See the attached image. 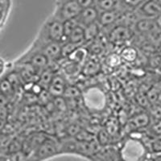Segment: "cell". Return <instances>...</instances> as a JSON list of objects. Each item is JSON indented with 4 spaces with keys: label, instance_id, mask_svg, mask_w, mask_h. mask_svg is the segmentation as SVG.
Returning a JSON list of instances; mask_svg holds the SVG:
<instances>
[{
    "label": "cell",
    "instance_id": "obj_1",
    "mask_svg": "<svg viewBox=\"0 0 161 161\" xmlns=\"http://www.w3.org/2000/svg\"><path fill=\"white\" fill-rule=\"evenodd\" d=\"M41 36L42 40H40V42H43L41 45L50 42H63L64 40V23L55 17L49 19L43 26Z\"/></svg>",
    "mask_w": 161,
    "mask_h": 161
},
{
    "label": "cell",
    "instance_id": "obj_2",
    "mask_svg": "<svg viewBox=\"0 0 161 161\" xmlns=\"http://www.w3.org/2000/svg\"><path fill=\"white\" fill-rule=\"evenodd\" d=\"M81 10L77 0H59L54 17L64 22L66 20L77 18Z\"/></svg>",
    "mask_w": 161,
    "mask_h": 161
},
{
    "label": "cell",
    "instance_id": "obj_3",
    "mask_svg": "<svg viewBox=\"0 0 161 161\" xmlns=\"http://www.w3.org/2000/svg\"><path fill=\"white\" fill-rule=\"evenodd\" d=\"M161 14V4L157 0H145L136 8V16L141 18L155 19Z\"/></svg>",
    "mask_w": 161,
    "mask_h": 161
},
{
    "label": "cell",
    "instance_id": "obj_4",
    "mask_svg": "<svg viewBox=\"0 0 161 161\" xmlns=\"http://www.w3.org/2000/svg\"><path fill=\"white\" fill-rule=\"evenodd\" d=\"M132 36L133 31L128 26L119 24L110 31L109 39L113 43H123L131 39Z\"/></svg>",
    "mask_w": 161,
    "mask_h": 161
},
{
    "label": "cell",
    "instance_id": "obj_5",
    "mask_svg": "<svg viewBox=\"0 0 161 161\" xmlns=\"http://www.w3.org/2000/svg\"><path fill=\"white\" fill-rule=\"evenodd\" d=\"M99 13H100V11L96 8L95 5L92 6L90 8H84V9L81 10V11H80L78 16L76 18V19H77L79 25L82 26L84 28L89 24L97 22V19H98Z\"/></svg>",
    "mask_w": 161,
    "mask_h": 161
},
{
    "label": "cell",
    "instance_id": "obj_6",
    "mask_svg": "<svg viewBox=\"0 0 161 161\" xmlns=\"http://www.w3.org/2000/svg\"><path fill=\"white\" fill-rule=\"evenodd\" d=\"M121 17H123V12L119 9L101 11L99 13L97 23L101 27H108L115 24Z\"/></svg>",
    "mask_w": 161,
    "mask_h": 161
},
{
    "label": "cell",
    "instance_id": "obj_7",
    "mask_svg": "<svg viewBox=\"0 0 161 161\" xmlns=\"http://www.w3.org/2000/svg\"><path fill=\"white\" fill-rule=\"evenodd\" d=\"M36 52L43 53L49 60H57L61 57V44L57 42H50L39 46V49Z\"/></svg>",
    "mask_w": 161,
    "mask_h": 161
},
{
    "label": "cell",
    "instance_id": "obj_8",
    "mask_svg": "<svg viewBox=\"0 0 161 161\" xmlns=\"http://www.w3.org/2000/svg\"><path fill=\"white\" fill-rule=\"evenodd\" d=\"M66 90V84L64 78L60 75L54 76L48 86V93L56 97H61Z\"/></svg>",
    "mask_w": 161,
    "mask_h": 161
},
{
    "label": "cell",
    "instance_id": "obj_9",
    "mask_svg": "<svg viewBox=\"0 0 161 161\" xmlns=\"http://www.w3.org/2000/svg\"><path fill=\"white\" fill-rule=\"evenodd\" d=\"M49 62V59L44 56L43 53L39 52H34L27 60V63L29 64L33 69H44Z\"/></svg>",
    "mask_w": 161,
    "mask_h": 161
},
{
    "label": "cell",
    "instance_id": "obj_10",
    "mask_svg": "<svg viewBox=\"0 0 161 161\" xmlns=\"http://www.w3.org/2000/svg\"><path fill=\"white\" fill-rule=\"evenodd\" d=\"M136 28L138 32L142 33V34H147V33H152L153 31H156L159 37V34L156 31L155 23H154V19H139L137 22L136 23Z\"/></svg>",
    "mask_w": 161,
    "mask_h": 161
},
{
    "label": "cell",
    "instance_id": "obj_11",
    "mask_svg": "<svg viewBox=\"0 0 161 161\" xmlns=\"http://www.w3.org/2000/svg\"><path fill=\"white\" fill-rule=\"evenodd\" d=\"M56 153H57L56 147L51 142H44L39 147L36 156L37 159L41 160V159H48V158L54 156Z\"/></svg>",
    "mask_w": 161,
    "mask_h": 161
},
{
    "label": "cell",
    "instance_id": "obj_12",
    "mask_svg": "<svg viewBox=\"0 0 161 161\" xmlns=\"http://www.w3.org/2000/svg\"><path fill=\"white\" fill-rule=\"evenodd\" d=\"M66 41L72 43L73 44H76L77 46L80 45L81 43L85 42L84 28H83L82 26L79 25V24L75 26L74 28L70 32L68 38L66 39Z\"/></svg>",
    "mask_w": 161,
    "mask_h": 161
},
{
    "label": "cell",
    "instance_id": "obj_13",
    "mask_svg": "<svg viewBox=\"0 0 161 161\" xmlns=\"http://www.w3.org/2000/svg\"><path fill=\"white\" fill-rule=\"evenodd\" d=\"M101 26L97 22L84 27L85 42H92L95 40L100 34Z\"/></svg>",
    "mask_w": 161,
    "mask_h": 161
},
{
    "label": "cell",
    "instance_id": "obj_14",
    "mask_svg": "<svg viewBox=\"0 0 161 161\" xmlns=\"http://www.w3.org/2000/svg\"><path fill=\"white\" fill-rule=\"evenodd\" d=\"M94 5L101 12L119 9V6L122 5V2L121 0H95Z\"/></svg>",
    "mask_w": 161,
    "mask_h": 161
},
{
    "label": "cell",
    "instance_id": "obj_15",
    "mask_svg": "<svg viewBox=\"0 0 161 161\" xmlns=\"http://www.w3.org/2000/svg\"><path fill=\"white\" fill-rule=\"evenodd\" d=\"M130 123L136 128H143L148 126L151 123V117L149 114L143 113L137 114L136 115L132 117Z\"/></svg>",
    "mask_w": 161,
    "mask_h": 161
},
{
    "label": "cell",
    "instance_id": "obj_16",
    "mask_svg": "<svg viewBox=\"0 0 161 161\" xmlns=\"http://www.w3.org/2000/svg\"><path fill=\"white\" fill-rule=\"evenodd\" d=\"M100 71V64L94 59L86 60L82 68V73L86 76L96 75Z\"/></svg>",
    "mask_w": 161,
    "mask_h": 161
},
{
    "label": "cell",
    "instance_id": "obj_17",
    "mask_svg": "<svg viewBox=\"0 0 161 161\" xmlns=\"http://www.w3.org/2000/svg\"><path fill=\"white\" fill-rule=\"evenodd\" d=\"M120 57L122 60L126 62L131 63L136 61L138 58V51L133 47L127 46L125 47L120 53Z\"/></svg>",
    "mask_w": 161,
    "mask_h": 161
},
{
    "label": "cell",
    "instance_id": "obj_18",
    "mask_svg": "<svg viewBox=\"0 0 161 161\" xmlns=\"http://www.w3.org/2000/svg\"><path fill=\"white\" fill-rule=\"evenodd\" d=\"M119 158V152L118 154L112 152L110 150H106L104 152H99L95 153L93 156V161H117L116 159ZM119 161V160H118Z\"/></svg>",
    "mask_w": 161,
    "mask_h": 161
},
{
    "label": "cell",
    "instance_id": "obj_19",
    "mask_svg": "<svg viewBox=\"0 0 161 161\" xmlns=\"http://www.w3.org/2000/svg\"><path fill=\"white\" fill-rule=\"evenodd\" d=\"M54 76L55 75H53V73L50 70H44L41 76L39 77V81L40 83V86H42V88L44 87V86H47L48 88V86H49L50 83H51Z\"/></svg>",
    "mask_w": 161,
    "mask_h": 161
},
{
    "label": "cell",
    "instance_id": "obj_20",
    "mask_svg": "<svg viewBox=\"0 0 161 161\" xmlns=\"http://www.w3.org/2000/svg\"><path fill=\"white\" fill-rule=\"evenodd\" d=\"M0 91L3 95H11L13 91L12 84L9 80H3L0 83Z\"/></svg>",
    "mask_w": 161,
    "mask_h": 161
},
{
    "label": "cell",
    "instance_id": "obj_21",
    "mask_svg": "<svg viewBox=\"0 0 161 161\" xmlns=\"http://www.w3.org/2000/svg\"><path fill=\"white\" fill-rule=\"evenodd\" d=\"M149 114H150L151 119H154L155 120H156V122L161 121V106L156 104V103L152 105Z\"/></svg>",
    "mask_w": 161,
    "mask_h": 161
},
{
    "label": "cell",
    "instance_id": "obj_22",
    "mask_svg": "<svg viewBox=\"0 0 161 161\" xmlns=\"http://www.w3.org/2000/svg\"><path fill=\"white\" fill-rule=\"evenodd\" d=\"M122 60H123L121 58L120 55L114 53V54H110V55L108 56V57L106 60V63L110 67H116V66L120 64Z\"/></svg>",
    "mask_w": 161,
    "mask_h": 161
},
{
    "label": "cell",
    "instance_id": "obj_23",
    "mask_svg": "<svg viewBox=\"0 0 161 161\" xmlns=\"http://www.w3.org/2000/svg\"><path fill=\"white\" fill-rule=\"evenodd\" d=\"M149 64H150L151 67H153V68H156V67H159L161 64V58L160 56H156V57H153V58L149 60Z\"/></svg>",
    "mask_w": 161,
    "mask_h": 161
},
{
    "label": "cell",
    "instance_id": "obj_24",
    "mask_svg": "<svg viewBox=\"0 0 161 161\" xmlns=\"http://www.w3.org/2000/svg\"><path fill=\"white\" fill-rule=\"evenodd\" d=\"M154 23H155V26H156V29L157 31L158 34L159 35L161 34V14L158 15L157 17L154 19Z\"/></svg>",
    "mask_w": 161,
    "mask_h": 161
},
{
    "label": "cell",
    "instance_id": "obj_25",
    "mask_svg": "<svg viewBox=\"0 0 161 161\" xmlns=\"http://www.w3.org/2000/svg\"><path fill=\"white\" fill-rule=\"evenodd\" d=\"M0 5L3 7L7 11H8L11 6V0H0Z\"/></svg>",
    "mask_w": 161,
    "mask_h": 161
},
{
    "label": "cell",
    "instance_id": "obj_26",
    "mask_svg": "<svg viewBox=\"0 0 161 161\" xmlns=\"http://www.w3.org/2000/svg\"><path fill=\"white\" fill-rule=\"evenodd\" d=\"M6 69V62L5 60L0 57V77L3 74Z\"/></svg>",
    "mask_w": 161,
    "mask_h": 161
},
{
    "label": "cell",
    "instance_id": "obj_27",
    "mask_svg": "<svg viewBox=\"0 0 161 161\" xmlns=\"http://www.w3.org/2000/svg\"><path fill=\"white\" fill-rule=\"evenodd\" d=\"M156 104L161 106V90L158 93V97H157V101H156Z\"/></svg>",
    "mask_w": 161,
    "mask_h": 161
},
{
    "label": "cell",
    "instance_id": "obj_28",
    "mask_svg": "<svg viewBox=\"0 0 161 161\" xmlns=\"http://www.w3.org/2000/svg\"><path fill=\"white\" fill-rule=\"evenodd\" d=\"M158 40H159V42L160 43V44H161V34L159 35V36L158 37Z\"/></svg>",
    "mask_w": 161,
    "mask_h": 161
},
{
    "label": "cell",
    "instance_id": "obj_29",
    "mask_svg": "<svg viewBox=\"0 0 161 161\" xmlns=\"http://www.w3.org/2000/svg\"><path fill=\"white\" fill-rule=\"evenodd\" d=\"M157 1H158V2H159V3H160V4H161V0H157Z\"/></svg>",
    "mask_w": 161,
    "mask_h": 161
}]
</instances>
